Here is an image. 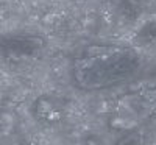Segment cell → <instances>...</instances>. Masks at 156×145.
<instances>
[{
	"label": "cell",
	"mask_w": 156,
	"mask_h": 145,
	"mask_svg": "<svg viewBox=\"0 0 156 145\" xmlns=\"http://www.w3.org/2000/svg\"><path fill=\"white\" fill-rule=\"evenodd\" d=\"M115 145H140V136L136 131H129V133H126L117 140Z\"/></svg>",
	"instance_id": "cell-3"
},
{
	"label": "cell",
	"mask_w": 156,
	"mask_h": 145,
	"mask_svg": "<svg viewBox=\"0 0 156 145\" xmlns=\"http://www.w3.org/2000/svg\"><path fill=\"white\" fill-rule=\"evenodd\" d=\"M156 112V89H144L126 94L115 104L111 125L122 131H131Z\"/></svg>",
	"instance_id": "cell-2"
},
{
	"label": "cell",
	"mask_w": 156,
	"mask_h": 145,
	"mask_svg": "<svg viewBox=\"0 0 156 145\" xmlns=\"http://www.w3.org/2000/svg\"><path fill=\"white\" fill-rule=\"evenodd\" d=\"M137 50L119 44H89L72 59V80L83 90H101L129 81L140 69Z\"/></svg>",
	"instance_id": "cell-1"
}]
</instances>
